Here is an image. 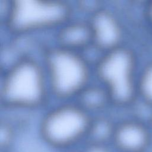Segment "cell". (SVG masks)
Listing matches in <instances>:
<instances>
[{
    "mask_svg": "<svg viewBox=\"0 0 152 152\" xmlns=\"http://www.w3.org/2000/svg\"><path fill=\"white\" fill-rule=\"evenodd\" d=\"M0 90L2 106L11 110L40 109L51 95L42 61L29 55L18 56L6 67Z\"/></svg>",
    "mask_w": 152,
    "mask_h": 152,
    "instance_id": "obj_1",
    "label": "cell"
},
{
    "mask_svg": "<svg viewBox=\"0 0 152 152\" xmlns=\"http://www.w3.org/2000/svg\"><path fill=\"white\" fill-rule=\"evenodd\" d=\"M51 96L59 102L72 101L90 83L91 63L83 52L56 45L42 54Z\"/></svg>",
    "mask_w": 152,
    "mask_h": 152,
    "instance_id": "obj_2",
    "label": "cell"
},
{
    "mask_svg": "<svg viewBox=\"0 0 152 152\" xmlns=\"http://www.w3.org/2000/svg\"><path fill=\"white\" fill-rule=\"evenodd\" d=\"M92 118L75 101L60 102L40 118L39 136L55 151L79 148L87 140Z\"/></svg>",
    "mask_w": 152,
    "mask_h": 152,
    "instance_id": "obj_3",
    "label": "cell"
},
{
    "mask_svg": "<svg viewBox=\"0 0 152 152\" xmlns=\"http://www.w3.org/2000/svg\"><path fill=\"white\" fill-rule=\"evenodd\" d=\"M137 69L135 54L125 45L102 53L95 62L96 77L107 91L113 106L127 107L138 97Z\"/></svg>",
    "mask_w": 152,
    "mask_h": 152,
    "instance_id": "obj_4",
    "label": "cell"
},
{
    "mask_svg": "<svg viewBox=\"0 0 152 152\" xmlns=\"http://www.w3.org/2000/svg\"><path fill=\"white\" fill-rule=\"evenodd\" d=\"M72 5L65 1L13 0L4 22L12 34L24 37L56 31L72 18Z\"/></svg>",
    "mask_w": 152,
    "mask_h": 152,
    "instance_id": "obj_5",
    "label": "cell"
},
{
    "mask_svg": "<svg viewBox=\"0 0 152 152\" xmlns=\"http://www.w3.org/2000/svg\"><path fill=\"white\" fill-rule=\"evenodd\" d=\"M87 20L93 46L99 52L103 53L124 45L123 24L111 10L100 6L90 14Z\"/></svg>",
    "mask_w": 152,
    "mask_h": 152,
    "instance_id": "obj_6",
    "label": "cell"
},
{
    "mask_svg": "<svg viewBox=\"0 0 152 152\" xmlns=\"http://www.w3.org/2000/svg\"><path fill=\"white\" fill-rule=\"evenodd\" d=\"M151 140L147 125L137 119H125L116 122L112 145L119 152H144Z\"/></svg>",
    "mask_w": 152,
    "mask_h": 152,
    "instance_id": "obj_7",
    "label": "cell"
},
{
    "mask_svg": "<svg viewBox=\"0 0 152 152\" xmlns=\"http://www.w3.org/2000/svg\"><path fill=\"white\" fill-rule=\"evenodd\" d=\"M55 45L61 48L83 52L92 44V34L88 21L72 18L56 31Z\"/></svg>",
    "mask_w": 152,
    "mask_h": 152,
    "instance_id": "obj_8",
    "label": "cell"
},
{
    "mask_svg": "<svg viewBox=\"0 0 152 152\" xmlns=\"http://www.w3.org/2000/svg\"><path fill=\"white\" fill-rule=\"evenodd\" d=\"M74 101L92 116L103 114L112 105L107 91L99 83L97 84L90 83Z\"/></svg>",
    "mask_w": 152,
    "mask_h": 152,
    "instance_id": "obj_9",
    "label": "cell"
},
{
    "mask_svg": "<svg viewBox=\"0 0 152 152\" xmlns=\"http://www.w3.org/2000/svg\"><path fill=\"white\" fill-rule=\"evenodd\" d=\"M116 122L104 114L93 116L86 141L109 144L112 140Z\"/></svg>",
    "mask_w": 152,
    "mask_h": 152,
    "instance_id": "obj_10",
    "label": "cell"
},
{
    "mask_svg": "<svg viewBox=\"0 0 152 152\" xmlns=\"http://www.w3.org/2000/svg\"><path fill=\"white\" fill-rule=\"evenodd\" d=\"M138 94L146 104L152 106V62L138 74Z\"/></svg>",
    "mask_w": 152,
    "mask_h": 152,
    "instance_id": "obj_11",
    "label": "cell"
},
{
    "mask_svg": "<svg viewBox=\"0 0 152 152\" xmlns=\"http://www.w3.org/2000/svg\"><path fill=\"white\" fill-rule=\"evenodd\" d=\"M17 131L14 123L5 118L0 123V150L1 152H10L15 143Z\"/></svg>",
    "mask_w": 152,
    "mask_h": 152,
    "instance_id": "obj_12",
    "label": "cell"
},
{
    "mask_svg": "<svg viewBox=\"0 0 152 152\" xmlns=\"http://www.w3.org/2000/svg\"><path fill=\"white\" fill-rule=\"evenodd\" d=\"M81 152H114L111 144L86 141L80 147Z\"/></svg>",
    "mask_w": 152,
    "mask_h": 152,
    "instance_id": "obj_13",
    "label": "cell"
},
{
    "mask_svg": "<svg viewBox=\"0 0 152 152\" xmlns=\"http://www.w3.org/2000/svg\"><path fill=\"white\" fill-rule=\"evenodd\" d=\"M146 14L147 16V18L149 20V21L152 24V2H151L149 5H147V9H146Z\"/></svg>",
    "mask_w": 152,
    "mask_h": 152,
    "instance_id": "obj_14",
    "label": "cell"
},
{
    "mask_svg": "<svg viewBox=\"0 0 152 152\" xmlns=\"http://www.w3.org/2000/svg\"><path fill=\"white\" fill-rule=\"evenodd\" d=\"M56 152H81L79 148L77 149H72V150H64V151H56Z\"/></svg>",
    "mask_w": 152,
    "mask_h": 152,
    "instance_id": "obj_15",
    "label": "cell"
},
{
    "mask_svg": "<svg viewBox=\"0 0 152 152\" xmlns=\"http://www.w3.org/2000/svg\"><path fill=\"white\" fill-rule=\"evenodd\" d=\"M150 125H151V127L152 128V118H151V120H150Z\"/></svg>",
    "mask_w": 152,
    "mask_h": 152,
    "instance_id": "obj_16",
    "label": "cell"
},
{
    "mask_svg": "<svg viewBox=\"0 0 152 152\" xmlns=\"http://www.w3.org/2000/svg\"><path fill=\"white\" fill-rule=\"evenodd\" d=\"M114 152H119V151H115H115H114Z\"/></svg>",
    "mask_w": 152,
    "mask_h": 152,
    "instance_id": "obj_17",
    "label": "cell"
}]
</instances>
